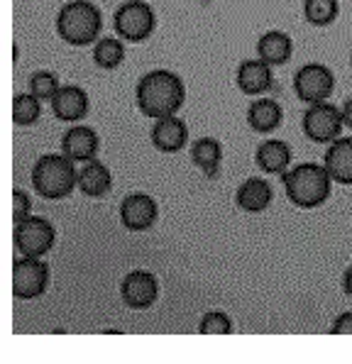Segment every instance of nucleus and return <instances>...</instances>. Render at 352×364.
I'll use <instances>...</instances> for the list:
<instances>
[{
	"label": "nucleus",
	"mask_w": 352,
	"mask_h": 364,
	"mask_svg": "<svg viewBox=\"0 0 352 364\" xmlns=\"http://www.w3.org/2000/svg\"><path fill=\"white\" fill-rule=\"evenodd\" d=\"M120 296L125 301V306L135 308V311H144V308L154 306V301L159 299V282L154 274L149 272H130L120 284Z\"/></svg>",
	"instance_id": "obj_10"
},
{
	"label": "nucleus",
	"mask_w": 352,
	"mask_h": 364,
	"mask_svg": "<svg viewBox=\"0 0 352 364\" xmlns=\"http://www.w3.org/2000/svg\"><path fill=\"white\" fill-rule=\"evenodd\" d=\"M149 137H152V144L159 152L174 154L178 149H183V144H186V139H188L186 122L176 115L159 117V120H154V127Z\"/></svg>",
	"instance_id": "obj_13"
},
{
	"label": "nucleus",
	"mask_w": 352,
	"mask_h": 364,
	"mask_svg": "<svg viewBox=\"0 0 352 364\" xmlns=\"http://www.w3.org/2000/svg\"><path fill=\"white\" fill-rule=\"evenodd\" d=\"M159 208H156L154 198L147 193H132L122 200L120 205V220L130 232H144L156 223Z\"/></svg>",
	"instance_id": "obj_11"
},
{
	"label": "nucleus",
	"mask_w": 352,
	"mask_h": 364,
	"mask_svg": "<svg viewBox=\"0 0 352 364\" xmlns=\"http://www.w3.org/2000/svg\"><path fill=\"white\" fill-rule=\"evenodd\" d=\"M340 0H304V18L313 27H328L338 20Z\"/></svg>",
	"instance_id": "obj_24"
},
{
	"label": "nucleus",
	"mask_w": 352,
	"mask_h": 364,
	"mask_svg": "<svg viewBox=\"0 0 352 364\" xmlns=\"http://www.w3.org/2000/svg\"><path fill=\"white\" fill-rule=\"evenodd\" d=\"M331 333L333 335H352V313H340V316L335 318Z\"/></svg>",
	"instance_id": "obj_29"
},
{
	"label": "nucleus",
	"mask_w": 352,
	"mask_h": 364,
	"mask_svg": "<svg viewBox=\"0 0 352 364\" xmlns=\"http://www.w3.org/2000/svg\"><path fill=\"white\" fill-rule=\"evenodd\" d=\"M57 35L71 47H88L96 44L103 30V15H100L98 5L91 0H71V3L61 5L54 20Z\"/></svg>",
	"instance_id": "obj_3"
},
{
	"label": "nucleus",
	"mask_w": 352,
	"mask_h": 364,
	"mask_svg": "<svg viewBox=\"0 0 352 364\" xmlns=\"http://www.w3.org/2000/svg\"><path fill=\"white\" fill-rule=\"evenodd\" d=\"M235 200L245 213H262L272 203V186L262 178H247L235 193Z\"/></svg>",
	"instance_id": "obj_21"
},
{
	"label": "nucleus",
	"mask_w": 352,
	"mask_h": 364,
	"mask_svg": "<svg viewBox=\"0 0 352 364\" xmlns=\"http://www.w3.org/2000/svg\"><path fill=\"white\" fill-rule=\"evenodd\" d=\"M49 267L39 257H22L13 264V296L20 301H32L47 291Z\"/></svg>",
	"instance_id": "obj_8"
},
{
	"label": "nucleus",
	"mask_w": 352,
	"mask_h": 364,
	"mask_svg": "<svg viewBox=\"0 0 352 364\" xmlns=\"http://www.w3.org/2000/svg\"><path fill=\"white\" fill-rule=\"evenodd\" d=\"M304 134L316 144H331L340 137L345 122H343V110L331 105L328 100L323 103H313L309 105V110L304 113L301 120Z\"/></svg>",
	"instance_id": "obj_6"
},
{
	"label": "nucleus",
	"mask_w": 352,
	"mask_h": 364,
	"mask_svg": "<svg viewBox=\"0 0 352 364\" xmlns=\"http://www.w3.org/2000/svg\"><path fill=\"white\" fill-rule=\"evenodd\" d=\"M198 330L203 335H230L233 333V323H230V318H228L225 313L210 311V313H206V316H203Z\"/></svg>",
	"instance_id": "obj_27"
},
{
	"label": "nucleus",
	"mask_w": 352,
	"mask_h": 364,
	"mask_svg": "<svg viewBox=\"0 0 352 364\" xmlns=\"http://www.w3.org/2000/svg\"><path fill=\"white\" fill-rule=\"evenodd\" d=\"M340 110H343V122H345V127H350V130H352V98H350L348 103H345Z\"/></svg>",
	"instance_id": "obj_30"
},
{
	"label": "nucleus",
	"mask_w": 352,
	"mask_h": 364,
	"mask_svg": "<svg viewBox=\"0 0 352 364\" xmlns=\"http://www.w3.org/2000/svg\"><path fill=\"white\" fill-rule=\"evenodd\" d=\"M98 147H100L98 134L93 132L91 127H83V125L71 127V130H66L64 137H61V152L69 156V159L81 161V164L96 159Z\"/></svg>",
	"instance_id": "obj_14"
},
{
	"label": "nucleus",
	"mask_w": 352,
	"mask_h": 364,
	"mask_svg": "<svg viewBox=\"0 0 352 364\" xmlns=\"http://www.w3.org/2000/svg\"><path fill=\"white\" fill-rule=\"evenodd\" d=\"M350 66H352V52H350Z\"/></svg>",
	"instance_id": "obj_32"
},
{
	"label": "nucleus",
	"mask_w": 352,
	"mask_h": 364,
	"mask_svg": "<svg viewBox=\"0 0 352 364\" xmlns=\"http://www.w3.org/2000/svg\"><path fill=\"white\" fill-rule=\"evenodd\" d=\"M282 105L272 98H257L252 105L247 108V125L252 127L255 132H272L282 125Z\"/></svg>",
	"instance_id": "obj_20"
},
{
	"label": "nucleus",
	"mask_w": 352,
	"mask_h": 364,
	"mask_svg": "<svg viewBox=\"0 0 352 364\" xmlns=\"http://www.w3.org/2000/svg\"><path fill=\"white\" fill-rule=\"evenodd\" d=\"M294 54V42L287 32L270 30L257 39V57L270 66H284Z\"/></svg>",
	"instance_id": "obj_17"
},
{
	"label": "nucleus",
	"mask_w": 352,
	"mask_h": 364,
	"mask_svg": "<svg viewBox=\"0 0 352 364\" xmlns=\"http://www.w3.org/2000/svg\"><path fill=\"white\" fill-rule=\"evenodd\" d=\"M125 39L120 37H100L93 44V64L103 71H113L125 61Z\"/></svg>",
	"instance_id": "obj_22"
},
{
	"label": "nucleus",
	"mask_w": 352,
	"mask_h": 364,
	"mask_svg": "<svg viewBox=\"0 0 352 364\" xmlns=\"http://www.w3.org/2000/svg\"><path fill=\"white\" fill-rule=\"evenodd\" d=\"M335 183L352 186V137H338L326 152V164Z\"/></svg>",
	"instance_id": "obj_16"
},
{
	"label": "nucleus",
	"mask_w": 352,
	"mask_h": 364,
	"mask_svg": "<svg viewBox=\"0 0 352 364\" xmlns=\"http://www.w3.org/2000/svg\"><path fill=\"white\" fill-rule=\"evenodd\" d=\"M54 240H57V232L52 223L44 218L27 215L25 220L15 223L13 242L22 257H44L54 247Z\"/></svg>",
	"instance_id": "obj_7"
},
{
	"label": "nucleus",
	"mask_w": 352,
	"mask_h": 364,
	"mask_svg": "<svg viewBox=\"0 0 352 364\" xmlns=\"http://www.w3.org/2000/svg\"><path fill=\"white\" fill-rule=\"evenodd\" d=\"M186 100V86L178 78V74L166 69L147 71L137 81L135 88V103L139 113L159 120L166 115H176Z\"/></svg>",
	"instance_id": "obj_1"
},
{
	"label": "nucleus",
	"mask_w": 352,
	"mask_h": 364,
	"mask_svg": "<svg viewBox=\"0 0 352 364\" xmlns=\"http://www.w3.org/2000/svg\"><path fill=\"white\" fill-rule=\"evenodd\" d=\"M27 88H30V93H35V96L44 103V100H52L57 96V91L61 86H59L57 74H52V71H47V69H39L30 76Z\"/></svg>",
	"instance_id": "obj_26"
},
{
	"label": "nucleus",
	"mask_w": 352,
	"mask_h": 364,
	"mask_svg": "<svg viewBox=\"0 0 352 364\" xmlns=\"http://www.w3.org/2000/svg\"><path fill=\"white\" fill-rule=\"evenodd\" d=\"M113 186V176H110V169L100 161L91 159L78 169V188L81 193L91 196V198H100L105 196Z\"/></svg>",
	"instance_id": "obj_19"
},
{
	"label": "nucleus",
	"mask_w": 352,
	"mask_h": 364,
	"mask_svg": "<svg viewBox=\"0 0 352 364\" xmlns=\"http://www.w3.org/2000/svg\"><path fill=\"white\" fill-rule=\"evenodd\" d=\"M30 208H32L30 196H27L25 191H20V188H15L13 191V220L15 223L25 220V218L30 215Z\"/></svg>",
	"instance_id": "obj_28"
},
{
	"label": "nucleus",
	"mask_w": 352,
	"mask_h": 364,
	"mask_svg": "<svg viewBox=\"0 0 352 364\" xmlns=\"http://www.w3.org/2000/svg\"><path fill=\"white\" fill-rule=\"evenodd\" d=\"M255 161L265 173H284L292 166V149L282 139H267L257 147Z\"/></svg>",
	"instance_id": "obj_18"
},
{
	"label": "nucleus",
	"mask_w": 352,
	"mask_h": 364,
	"mask_svg": "<svg viewBox=\"0 0 352 364\" xmlns=\"http://www.w3.org/2000/svg\"><path fill=\"white\" fill-rule=\"evenodd\" d=\"M42 115V100H39L35 93H20V96L13 98V122L20 127L35 125Z\"/></svg>",
	"instance_id": "obj_25"
},
{
	"label": "nucleus",
	"mask_w": 352,
	"mask_h": 364,
	"mask_svg": "<svg viewBox=\"0 0 352 364\" xmlns=\"http://www.w3.org/2000/svg\"><path fill=\"white\" fill-rule=\"evenodd\" d=\"M274 66H270L267 61L257 59H247L238 66V88L245 93V96H265V93L272 91L274 86Z\"/></svg>",
	"instance_id": "obj_12"
},
{
	"label": "nucleus",
	"mask_w": 352,
	"mask_h": 364,
	"mask_svg": "<svg viewBox=\"0 0 352 364\" xmlns=\"http://www.w3.org/2000/svg\"><path fill=\"white\" fill-rule=\"evenodd\" d=\"M52 110L61 122H78L88 113V96L78 86H61L52 100Z\"/></svg>",
	"instance_id": "obj_15"
},
{
	"label": "nucleus",
	"mask_w": 352,
	"mask_h": 364,
	"mask_svg": "<svg viewBox=\"0 0 352 364\" xmlns=\"http://www.w3.org/2000/svg\"><path fill=\"white\" fill-rule=\"evenodd\" d=\"M113 27L125 42H144L156 27V15L142 0H127L115 10Z\"/></svg>",
	"instance_id": "obj_5"
},
{
	"label": "nucleus",
	"mask_w": 352,
	"mask_h": 364,
	"mask_svg": "<svg viewBox=\"0 0 352 364\" xmlns=\"http://www.w3.org/2000/svg\"><path fill=\"white\" fill-rule=\"evenodd\" d=\"M343 289H345V294L352 299V267L345 272V277H343Z\"/></svg>",
	"instance_id": "obj_31"
},
{
	"label": "nucleus",
	"mask_w": 352,
	"mask_h": 364,
	"mask_svg": "<svg viewBox=\"0 0 352 364\" xmlns=\"http://www.w3.org/2000/svg\"><path fill=\"white\" fill-rule=\"evenodd\" d=\"M282 183L287 198L292 200L296 208H318L331 198L333 178L326 166L318 164H299L294 169L282 173Z\"/></svg>",
	"instance_id": "obj_2"
},
{
	"label": "nucleus",
	"mask_w": 352,
	"mask_h": 364,
	"mask_svg": "<svg viewBox=\"0 0 352 364\" xmlns=\"http://www.w3.org/2000/svg\"><path fill=\"white\" fill-rule=\"evenodd\" d=\"M294 91L304 103H323L335 91V74L326 64H304L294 76Z\"/></svg>",
	"instance_id": "obj_9"
},
{
	"label": "nucleus",
	"mask_w": 352,
	"mask_h": 364,
	"mask_svg": "<svg viewBox=\"0 0 352 364\" xmlns=\"http://www.w3.org/2000/svg\"><path fill=\"white\" fill-rule=\"evenodd\" d=\"M191 161L198 166V169H203L206 173H215L220 169V161H223L220 142L213 137L196 139L193 147H191Z\"/></svg>",
	"instance_id": "obj_23"
},
{
	"label": "nucleus",
	"mask_w": 352,
	"mask_h": 364,
	"mask_svg": "<svg viewBox=\"0 0 352 364\" xmlns=\"http://www.w3.org/2000/svg\"><path fill=\"white\" fill-rule=\"evenodd\" d=\"M76 161L61 154H44L32 166V186L47 200L66 198L74 188H78V169Z\"/></svg>",
	"instance_id": "obj_4"
}]
</instances>
